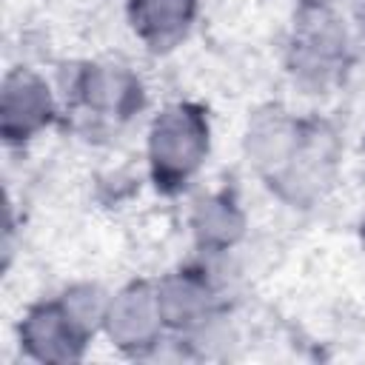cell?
I'll use <instances>...</instances> for the list:
<instances>
[{"label":"cell","instance_id":"obj_1","mask_svg":"<svg viewBox=\"0 0 365 365\" xmlns=\"http://www.w3.org/2000/svg\"><path fill=\"white\" fill-rule=\"evenodd\" d=\"M208 148V128L197 111L177 106L157 117L151 131V160L157 174L185 180Z\"/></svg>","mask_w":365,"mask_h":365},{"label":"cell","instance_id":"obj_2","mask_svg":"<svg viewBox=\"0 0 365 365\" xmlns=\"http://www.w3.org/2000/svg\"><path fill=\"white\" fill-rule=\"evenodd\" d=\"M106 319L111 325V336L117 334L123 342H143L151 336L154 322H160L163 314H160L157 297L148 288L134 285L111 302V308L106 311Z\"/></svg>","mask_w":365,"mask_h":365},{"label":"cell","instance_id":"obj_3","mask_svg":"<svg viewBox=\"0 0 365 365\" xmlns=\"http://www.w3.org/2000/svg\"><path fill=\"white\" fill-rule=\"evenodd\" d=\"M160 314L168 322H197L205 308H208V291L202 282L182 277V279H168L163 291H157Z\"/></svg>","mask_w":365,"mask_h":365},{"label":"cell","instance_id":"obj_4","mask_svg":"<svg viewBox=\"0 0 365 365\" xmlns=\"http://www.w3.org/2000/svg\"><path fill=\"white\" fill-rule=\"evenodd\" d=\"M191 0H140V26L145 34L171 37L188 23Z\"/></svg>","mask_w":365,"mask_h":365},{"label":"cell","instance_id":"obj_5","mask_svg":"<svg viewBox=\"0 0 365 365\" xmlns=\"http://www.w3.org/2000/svg\"><path fill=\"white\" fill-rule=\"evenodd\" d=\"M231 202L225 200H205L200 202L197 211V231L202 234V240L208 242H231L240 234V217L228 208Z\"/></svg>","mask_w":365,"mask_h":365},{"label":"cell","instance_id":"obj_6","mask_svg":"<svg viewBox=\"0 0 365 365\" xmlns=\"http://www.w3.org/2000/svg\"><path fill=\"white\" fill-rule=\"evenodd\" d=\"M356 6H359V14L365 17V0H356Z\"/></svg>","mask_w":365,"mask_h":365}]
</instances>
